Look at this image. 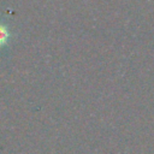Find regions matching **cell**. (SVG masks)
<instances>
[{"label":"cell","instance_id":"1","mask_svg":"<svg viewBox=\"0 0 154 154\" xmlns=\"http://www.w3.org/2000/svg\"><path fill=\"white\" fill-rule=\"evenodd\" d=\"M10 38V31L5 24L0 22V48L4 47Z\"/></svg>","mask_w":154,"mask_h":154}]
</instances>
